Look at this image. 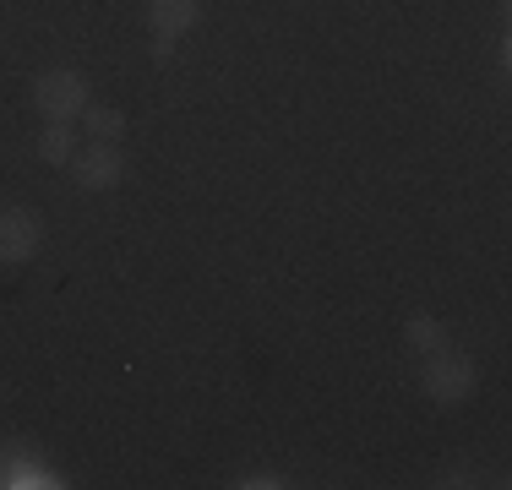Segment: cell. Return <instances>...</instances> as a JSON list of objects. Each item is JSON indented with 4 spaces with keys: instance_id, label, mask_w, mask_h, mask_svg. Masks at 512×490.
Returning <instances> with one entry per match:
<instances>
[{
    "instance_id": "obj_8",
    "label": "cell",
    "mask_w": 512,
    "mask_h": 490,
    "mask_svg": "<svg viewBox=\"0 0 512 490\" xmlns=\"http://www.w3.org/2000/svg\"><path fill=\"white\" fill-rule=\"evenodd\" d=\"M88 131L99 142H120V131H126V115L120 109H88Z\"/></svg>"
},
{
    "instance_id": "obj_2",
    "label": "cell",
    "mask_w": 512,
    "mask_h": 490,
    "mask_svg": "<svg viewBox=\"0 0 512 490\" xmlns=\"http://www.w3.org/2000/svg\"><path fill=\"white\" fill-rule=\"evenodd\" d=\"M71 169H77V180L88 191H109L120 175H126V153H120V142H99V137H93L82 153H71Z\"/></svg>"
},
{
    "instance_id": "obj_1",
    "label": "cell",
    "mask_w": 512,
    "mask_h": 490,
    "mask_svg": "<svg viewBox=\"0 0 512 490\" xmlns=\"http://www.w3.org/2000/svg\"><path fill=\"white\" fill-rule=\"evenodd\" d=\"M39 109H44V120H60L66 126L71 115H82L88 109V82L77 77V71H44L39 77Z\"/></svg>"
},
{
    "instance_id": "obj_7",
    "label": "cell",
    "mask_w": 512,
    "mask_h": 490,
    "mask_svg": "<svg viewBox=\"0 0 512 490\" xmlns=\"http://www.w3.org/2000/svg\"><path fill=\"white\" fill-rule=\"evenodd\" d=\"M39 153L50 158V164H71V131L60 126V120H50V131L39 137Z\"/></svg>"
},
{
    "instance_id": "obj_3",
    "label": "cell",
    "mask_w": 512,
    "mask_h": 490,
    "mask_svg": "<svg viewBox=\"0 0 512 490\" xmlns=\"http://www.w3.org/2000/svg\"><path fill=\"white\" fill-rule=\"evenodd\" d=\"M39 213H28V207H0V262H28L33 251H39Z\"/></svg>"
},
{
    "instance_id": "obj_5",
    "label": "cell",
    "mask_w": 512,
    "mask_h": 490,
    "mask_svg": "<svg viewBox=\"0 0 512 490\" xmlns=\"http://www.w3.org/2000/svg\"><path fill=\"white\" fill-rule=\"evenodd\" d=\"M148 17H153V33H158V44H175L180 33L197 22V0H153L148 6Z\"/></svg>"
},
{
    "instance_id": "obj_6",
    "label": "cell",
    "mask_w": 512,
    "mask_h": 490,
    "mask_svg": "<svg viewBox=\"0 0 512 490\" xmlns=\"http://www.w3.org/2000/svg\"><path fill=\"white\" fill-rule=\"evenodd\" d=\"M409 349L425 354V360H431V354H442L447 349V327L431 322V316H414V322H409Z\"/></svg>"
},
{
    "instance_id": "obj_4",
    "label": "cell",
    "mask_w": 512,
    "mask_h": 490,
    "mask_svg": "<svg viewBox=\"0 0 512 490\" xmlns=\"http://www.w3.org/2000/svg\"><path fill=\"white\" fill-rule=\"evenodd\" d=\"M425 387H431V398H442V403H458L463 392L474 387V365L463 360V354L442 349V354H431V360H425Z\"/></svg>"
}]
</instances>
